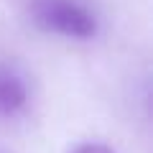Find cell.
<instances>
[{"instance_id":"1","label":"cell","mask_w":153,"mask_h":153,"mask_svg":"<svg viewBox=\"0 0 153 153\" xmlns=\"http://www.w3.org/2000/svg\"><path fill=\"white\" fill-rule=\"evenodd\" d=\"M33 26L71 41H92L100 33V16L87 0H28Z\"/></svg>"},{"instance_id":"2","label":"cell","mask_w":153,"mask_h":153,"mask_svg":"<svg viewBox=\"0 0 153 153\" xmlns=\"http://www.w3.org/2000/svg\"><path fill=\"white\" fill-rule=\"evenodd\" d=\"M31 110V82L16 64H0V123H16Z\"/></svg>"},{"instance_id":"3","label":"cell","mask_w":153,"mask_h":153,"mask_svg":"<svg viewBox=\"0 0 153 153\" xmlns=\"http://www.w3.org/2000/svg\"><path fill=\"white\" fill-rule=\"evenodd\" d=\"M66 153H117V151L105 146V143H79V146L69 148Z\"/></svg>"},{"instance_id":"4","label":"cell","mask_w":153,"mask_h":153,"mask_svg":"<svg viewBox=\"0 0 153 153\" xmlns=\"http://www.w3.org/2000/svg\"><path fill=\"white\" fill-rule=\"evenodd\" d=\"M0 153H10V151H5V148H0Z\"/></svg>"}]
</instances>
